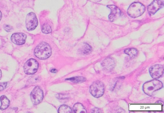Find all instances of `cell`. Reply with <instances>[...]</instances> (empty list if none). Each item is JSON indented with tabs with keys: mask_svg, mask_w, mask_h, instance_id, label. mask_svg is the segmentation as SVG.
<instances>
[{
	"mask_svg": "<svg viewBox=\"0 0 164 113\" xmlns=\"http://www.w3.org/2000/svg\"><path fill=\"white\" fill-rule=\"evenodd\" d=\"M43 92L40 87L34 88L31 94V100L34 105L40 104L43 99Z\"/></svg>",
	"mask_w": 164,
	"mask_h": 113,
	"instance_id": "6",
	"label": "cell"
},
{
	"mask_svg": "<svg viewBox=\"0 0 164 113\" xmlns=\"http://www.w3.org/2000/svg\"><path fill=\"white\" fill-rule=\"evenodd\" d=\"M111 10V13L109 16V19L111 22L115 21L121 16V12L117 6L114 5H109L107 6Z\"/></svg>",
	"mask_w": 164,
	"mask_h": 113,
	"instance_id": "11",
	"label": "cell"
},
{
	"mask_svg": "<svg viewBox=\"0 0 164 113\" xmlns=\"http://www.w3.org/2000/svg\"><path fill=\"white\" fill-rule=\"evenodd\" d=\"M0 101L1 102V106L0 107V109L4 110L8 107L10 105V101L6 96L3 95L0 97Z\"/></svg>",
	"mask_w": 164,
	"mask_h": 113,
	"instance_id": "13",
	"label": "cell"
},
{
	"mask_svg": "<svg viewBox=\"0 0 164 113\" xmlns=\"http://www.w3.org/2000/svg\"><path fill=\"white\" fill-rule=\"evenodd\" d=\"M164 6V0H154L148 6V11L151 15H154Z\"/></svg>",
	"mask_w": 164,
	"mask_h": 113,
	"instance_id": "9",
	"label": "cell"
},
{
	"mask_svg": "<svg viewBox=\"0 0 164 113\" xmlns=\"http://www.w3.org/2000/svg\"><path fill=\"white\" fill-rule=\"evenodd\" d=\"M27 35L22 33H14L11 36V41L16 45H20L24 44L26 41Z\"/></svg>",
	"mask_w": 164,
	"mask_h": 113,
	"instance_id": "10",
	"label": "cell"
},
{
	"mask_svg": "<svg viewBox=\"0 0 164 113\" xmlns=\"http://www.w3.org/2000/svg\"><path fill=\"white\" fill-rule=\"evenodd\" d=\"M7 85V82L0 83V91L4 90L6 88Z\"/></svg>",
	"mask_w": 164,
	"mask_h": 113,
	"instance_id": "20",
	"label": "cell"
},
{
	"mask_svg": "<svg viewBox=\"0 0 164 113\" xmlns=\"http://www.w3.org/2000/svg\"><path fill=\"white\" fill-rule=\"evenodd\" d=\"M124 53L128 55L130 58H133L137 56L138 52L137 49H134V48H129V49H126L124 51Z\"/></svg>",
	"mask_w": 164,
	"mask_h": 113,
	"instance_id": "16",
	"label": "cell"
},
{
	"mask_svg": "<svg viewBox=\"0 0 164 113\" xmlns=\"http://www.w3.org/2000/svg\"><path fill=\"white\" fill-rule=\"evenodd\" d=\"M99 1H101V0H98Z\"/></svg>",
	"mask_w": 164,
	"mask_h": 113,
	"instance_id": "26",
	"label": "cell"
},
{
	"mask_svg": "<svg viewBox=\"0 0 164 113\" xmlns=\"http://www.w3.org/2000/svg\"><path fill=\"white\" fill-rule=\"evenodd\" d=\"M34 55L40 59H47L51 55V48L47 43L41 42L35 49Z\"/></svg>",
	"mask_w": 164,
	"mask_h": 113,
	"instance_id": "1",
	"label": "cell"
},
{
	"mask_svg": "<svg viewBox=\"0 0 164 113\" xmlns=\"http://www.w3.org/2000/svg\"><path fill=\"white\" fill-rule=\"evenodd\" d=\"M150 74L154 79H157L162 76L164 73V67L161 64H155L149 69Z\"/></svg>",
	"mask_w": 164,
	"mask_h": 113,
	"instance_id": "8",
	"label": "cell"
},
{
	"mask_svg": "<svg viewBox=\"0 0 164 113\" xmlns=\"http://www.w3.org/2000/svg\"><path fill=\"white\" fill-rule=\"evenodd\" d=\"M105 91V87L103 83L100 81H96L90 86V92L95 98H99L103 95Z\"/></svg>",
	"mask_w": 164,
	"mask_h": 113,
	"instance_id": "4",
	"label": "cell"
},
{
	"mask_svg": "<svg viewBox=\"0 0 164 113\" xmlns=\"http://www.w3.org/2000/svg\"><path fill=\"white\" fill-rule=\"evenodd\" d=\"M58 112L59 113H72V110L70 107L66 105H62L59 108Z\"/></svg>",
	"mask_w": 164,
	"mask_h": 113,
	"instance_id": "17",
	"label": "cell"
},
{
	"mask_svg": "<svg viewBox=\"0 0 164 113\" xmlns=\"http://www.w3.org/2000/svg\"><path fill=\"white\" fill-rule=\"evenodd\" d=\"M145 11V5L141 3L135 2L129 6L127 12L130 17L136 18L142 16Z\"/></svg>",
	"mask_w": 164,
	"mask_h": 113,
	"instance_id": "3",
	"label": "cell"
},
{
	"mask_svg": "<svg viewBox=\"0 0 164 113\" xmlns=\"http://www.w3.org/2000/svg\"><path fill=\"white\" fill-rule=\"evenodd\" d=\"M1 70H0V79H1Z\"/></svg>",
	"mask_w": 164,
	"mask_h": 113,
	"instance_id": "25",
	"label": "cell"
},
{
	"mask_svg": "<svg viewBox=\"0 0 164 113\" xmlns=\"http://www.w3.org/2000/svg\"><path fill=\"white\" fill-rule=\"evenodd\" d=\"M39 63L34 59H30L26 62L24 66V71L27 75L34 74L38 71Z\"/></svg>",
	"mask_w": 164,
	"mask_h": 113,
	"instance_id": "5",
	"label": "cell"
},
{
	"mask_svg": "<svg viewBox=\"0 0 164 113\" xmlns=\"http://www.w3.org/2000/svg\"><path fill=\"white\" fill-rule=\"evenodd\" d=\"M1 18H2V14L1 11H0V21L1 20Z\"/></svg>",
	"mask_w": 164,
	"mask_h": 113,
	"instance_id": "24",
	"label": "cell"
},
{
	"mask_svg": "<svg viewBox=\"0 0 164 113\" xmlns=\"http://www.w3.org/2000/svg\"><path fill=\"white\" fill-rule=\"evenodd\" d=\"M73 111L75 113H86V110L85 109L84 106L80 103H76L73 106Z\"/></svg>",
	"mask_w": 164,
	"mask_h": 113,
	"instance_id": "15",
	"label": "cell"
},
{
	"mask_svg": "<svg viewBox=\"0 0 164 113\" xmlns=\"http://www.w3.org/2000/svg\"><path fill=\"white\" fill-rule=\"evenodd\" d=\"M4 29H5V31L7 32H10L12 29V28L11 26H9V25H5L4 26Z\"/></svg>",
	"mask_w": 164,
	"mask_h": 113,
	"instance_id": "21",
	"label": "cell"
},
{
	"mask_svg": "<svg viewBox=\"0 0 164 113\" xmlns=\"http://www.w3.org/2000/svg\"><path fill=\"white\" fill-rule=\"evenodd\" d=\"M66 80H69L72 82L74 83H82L85 82L86 80L84 77H75L69 78L66 79Z\"/></svg>",
	"mask_w": 164,
	"mask_h": 113,
	"instance_id": "18",
	"label": "cell"
},
{
	"mask_svg": "<svg viewBox=\"0 0 164 113\" xmlns=\"http://www.w3.org/2000/svg\"><path fill=\"white\" fill-rule=\"evenodd\" d=\"M41 31L43 33L45 34H49V33H51L52 29L49 25L47 24H44L42 27Z\"/></svg>",
	"mask_w": 164,
	"mask_h": 113,
	"instance_id": "19",
	"label": "cell"
},
{
	"mask_svg": "<svg viewBox=\"0 0 164 113\" xmlns=\"http://www.w3.org/2000/svg\"><path fill=\"white\" fill-rule=\"evenodd\" d=\"M50 71L52 73H56L57 72V70H56V69H52V70H51Z\"/></svg>",
	"mask_w": 164,
	"mask_h": 113,
	"instance_id": "23",
	"label": "cell"
},
{
	"mask_svg": "<svg viewBox=\"0 0 164 113\" xmlns=\"http://www.w3.org/2000/svg\"><path fill=\"white\" fill-rule=\"evenodd\" d=\"M101 65L106 71L110 72L114 70L115 67V62L113 59L108 57L102 61Z\"/></svg>",
	"mask_w": 164,
	"mask_h": 113,
	"instance_id": "12",
	"label": "cell"
},
{
	"mask_svg": "<svg viewBox=\"0 0 164 113\" xmlns=\"http://www.w3.org/2000/svg\"><path fill=\"white\" fill-rule=\"evenodd\" d=\"M92 51V48L90 45L88 44L85 43L83 44V45L79 49V52L80 54L83 55H88Z\"/></svg>",
	"mask_w": 164,
	"mask_h": 113,
	"instance_id": "14",
	"label": "cell"
},
{
	"mask_svg": "<svg viewBox=\"0 0 164 113\" xmlns=\"http://www.w3.org/2000/svg\"><path fill=\"white\" fill-rule=\"evenodd\" d=\"M162 87L163 84L160 81L154 79L145 83L142 89L145 94L149 96H152L154 91L160 90Z\"/></svg>",
	"mask_w": 164,
	"mask_h": 113,
	"instance_id": "2",
	"label": "cell"
},
{
	"mask_svg": "<svg viewBox=\"0 0 164 113\" xmlns=\"http://www.w3.org/2000/svg\"><path fill=\"white\" fill-rule=\"evenodd\" d=\"M26 27L28 31H33L38 25V21L36 16L34 13H30L26 17Z\"/></svg>",
	"mask_w": 164,
	"mask_h": 113,
	"instance_id": "7",
	"label": "cell"
},
{
	"mask_svg": "<svg viewBox=\"0 0 164 113\" xmlns=\"http://www.w3.org/2000/svg\"><path fill=\"white\" fill-rule=\"evenodd\" d=\"M92 113H101V111L97 108H95L92 110Z\"/></svg>",
	"mask_w": 164,
	"mask_h": 113,
	"instance_id": "22",
	"label": "cell"
}]
</instances>
